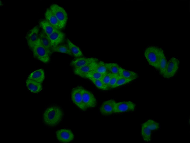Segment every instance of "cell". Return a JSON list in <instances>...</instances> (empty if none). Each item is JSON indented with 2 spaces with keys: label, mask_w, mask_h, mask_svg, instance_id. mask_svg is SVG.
Masks as SVG:
<instances>
[{
  "label": "cell",
  "mask_w": 190,
  "mask_h": 143,
  "mask_svg": "<svg viewBox=\"0 0 190 143\" xmlns=\"http://www.w3.org/2000/svg\"><path fill=\"white\" fill-rule=\"evenodd\" d=\"M63 116L62 109L60 107L53 106L47 108L43 115V121L46 125L53 127L62 121Z\"/></svg>",
  "instance_id": "cell-1"
},
{
  "label": "cell",
  "mask_w": 190,
  "mask_h": 143,
  "mask_svg": "<svg viewBox=\"0 0 190 143\" xmlns=\"http://www.w3.org/2000/svg\"><path fill=\"white\" fill-rule=\"evenodd\" d=\"M159 128V123L153 120H149L141 126V134L143 139L146 142L151 140L152 132Z\"/></svg>",
  "instance_id": "cell-2"
},
{
  "label": "cell",
  "mask_w": 190,
  "mask_h": 143,
  "mask_svg": "<svg viewBox=\"0 0 190 143\" xmlns=\"http://www.w3.org/2000/svg\"><path fill=\"white\" fill-rule=\"evenodd\" d=\"M160 48L155 46L147 47L144 51V56L149 65L157 70Z\"/></svg>",
  "instance_id": "cell-3"
},
{
  "label": "cell",
  "mask_w": 190,
  "mask_h": 143,
  "mask_svg": "<svg viewBox=\"0 0 190 143\" xmlns=\"http://www.w3.org/2000/svg\"><path fill=\"white\" fill-rule=\"evenodd\" d=\"M32 51L35 58L44 63H47L49 62L50 55L41 44L39 38Z\"/></svg>",
  "instance_id": "cell-4"
},
{
  "label": "cell",
  "mask_w": 190,
  "mask_h": 143,
  "mask_svg": "<svg viewBox=\"0 0 190 143\" xmlns=\"http://www.w3.org/2000/svg\"><path fill=\"white\" fill-rule=\"evenodd\" d=\"M49 8L58 21L62 29L64 28L68 20V15L66 11L63 7L55 4L51 5Z\"/></svg>",
  "instance_id": "cell-5"
},
{
  "label": "cell",
  "mask_w": 190,
  "mask_h": 143,
  "mask_svg": "<svg viewBox=\"0 0 190 143\" xmlns=\"http://www.w3.org/2000/svg\"><path fill=\"white\" fill-rule=\"evenodd\" d=\"M179 60L175 57H172L167 62L165 69L162 75L164 78L167 79L174 77L179 69Z\"/></svg>",
  "instance_id": "cell-6"
},
{
  "label": "cell",
  "mask_w": 190,
  "mask_h": 143,
  "mask_svg": "<svg viewBox=\"0 0 190 143\" xmlns=\"http://www.w3.org/2000/svg\"><path fill=\"white\" fill-rule=\"evenodd\" d=\"M84 87L77 86L73 88L71 93V99L73 102L80 109L83 111L87 110L82 101V92Z\"/></svg>",
  "instance_id": "cell-7"
},
{
  "label": "cell",
  "mask_w": 190,
  "mask_h": 143,
  "mask_svg": "<svg viewBox=\"0 0 190 143\" xmlns=\"http://www.w3.org/2000/svg\"><path fill=\"white\" fill-rule=\"evenodd\" d=\"M39 28L36 26L31 29L26 34L25 38L29 48L32 51L39 38Z\"/></svg>",
  "instance_id": "cell-8"
},
{
  "label": "cell",
  "mask_w": 190,
  "mask_h": 143,
  "mask_svg": "<svg viewBox=\"0 0 190 143\" xmlns=\"http://www.w3.org/2000/svg\"><path fill=\"white\" fill-rule=\"evenodd\" d=\"M82 98L83 104L87 109L96 106L97 102L94 95L91 92L84 88L82 91Z\"/></svg>",
  "instance_id": "cell-9"
},
{
  "label": "cell",
  "mask_w": 190,
  "mask_h": 143,
  "mask_svg": "<svg viewBox=\"0 0 190 143\" xmlns=\"http://www.w3.org/2000/svg\"><path fill=\"white\" fill-rule=\"evenodd\" d=\"M136 105L130 101L116 102L114 113H120L134 111Z\"/></svg>",
  "instance_id": "cell-10"
},
{
  "label": "cell",
  "mask_w": 190,
  "mask_h": 143,
  "mask_svg": "<svg viewBox=\"0 0 190 143\" xmlns=\"http://www.w3.org/2000/svg\"><path fill=\"white\" fill-rule=\"evenodd\" d=\"M57 139L63 143L69 142L74 139V136L72 132L70 130L61 129L57 131L56 133Z\"/></svg>",
  "instance_id": "cell-11"
},
{
  "label": "cell",
  "mask_w": 190,
  "mask_h": 143,
  "mask_svg": "<svg viewBox=\"0 0 190 143\" xmlns=\"http://www.w3.org/2000/svg\"><path fill=\"white\" fill-rule=\"evenodd\" d=\"M48 37L52 48H53L64 42L65 35L60 30H56Z\"/></svg>",
  "instance_id": "cell-12"
},
{
  "label": "cell",
  "mask_w": 190,
  "mask_h": 143,
  "mask_svg": "<svg viewBox=\"0 0 190 143\" xmlns=\"http://www.w3.org/2000/svg\"><path fill=\"white\" fill-rule=\"evenodd\" d=\"M116 103L115 100L112 99L103 102L99 108L101 113L104 116H108L114 113Z\"/></svg>",
  "instance_id": "cell-13"
},
{
  "label": "cell",
  "mask_w": 190,
  "mask_h": 143,
  "mask_svg": "<svg viewBox=\"0 0 190 143\" xmlns=\"http://www.w3.org/2000/svg\"><path fill=\"white\" fill-rule=\"evenodd\" d=\"M99 61V59L96 58H85L82 57L76 58L72 60L70 63V65L74 68H76L82 67Z\"/></svg>",
  "instance_id": "cell-14"
},
{
  "label": "cell",
  "mask_w": 190,
  "mask_h": 143,
  "mask_svg": "<svg viewBox=\"0 0 190 143\" xmlns=\"http://www.w3.org/2000/svg\"><path fill=\"white\" fill-rule=\"evenodd\" d=\"M96 62H93L82 67L74 68L73 72L77 75L86 78L87 75L89 73L94 70Z\"/></svg>",
  "instance_id": "cell-15"
},
{
  "label": "cell",
  "mask_w": 190,
  "mask_h": 143,
  "mask_svg": "<svg viewBox=\"0 0 190 143\" xmlns=\"http://www.w3.org/2000/svg\"><path fill=\"white\" fill-rule=\"evenodd\" d=\"M44 15L45 20L56 29L58 30L62 29L59 22L49 8L46 11Z\"/></svg>",
  "instance_id": "cell-16"
},
{
  "label": "cell",
  "mask_w": 190,
  "mask_h": 143,
  "mask_svg": "<svg viewBox=\"0 0 190 143\" xmlns=\"http://www.w3.org/2000/svg\"><path fill=\"white\" fill-rule=\"evenodd\" d=\"M26 86L28 89L34 93H38L42 89L41 83L27 79L26 81Z\"/></svg>",
  "instance_id": "cell-17"
},
{
  "label": "cell",
  "mask_w": 190,
  "mask_h": 143,
  "mask_svg": "<svg viewBox=\"0 0 190 143\" xmlns=\"http://www.w3.org/2000/svg\"><path fill=\"white\" fill-rule=\"evenodd\" d=\"M27 79L42 83L45 79L44 70L39 69L33 71L29 75Z\"/></svg>",
  "instance_id": "cell-18"
},
{
  "label": "cell",
  "mask_w": 190,
  "mask_h": 143,
  "mask_svg": "<svg viewBox=\"0 0 190 143\" xmlns=\"http://www.w3.org/2000/svg\"><path fill=\"white\" fill-rule=\"evenodd\" d=\"M167 63V60L163 50L160 48V54L158 61L157 70L162 75L166 68Z\"/></svg>",
  "instance_id": "cell-19"
},
{
  "label": "cell",
  "mask_w": 190,
  "mask_h": 143,
  "mask_svg": "<svg viewBox=\"0 0 190 143\" xmlns=\"http://www.w3.org/2000/svg\"><path fill=\"white\" fill-rule=\"evenodd\" d=\"M39 38L41 44L51 56L53 53L52 51V47L48 36L43 30L39 33Z\"/></svg>",
  "instance_id": "cell-20"
},
{
  "label": "cell",
  "mask_w": 190,
  "mask_h": 143,
  "mask_svg": "<svg viewBox=\"0 0 190 143\" xmlns=\"http://www.w3.org/2000/svg\"><path fill=\"white\" fill-rule=\"evenodd\" d=\"M66 43L73 56L76 58L83 56L82 51L79 47L73 43L69 39H66Z\"/></svg>",
  "instance_id": "cell-21"
},
{
  "label": "cell",
  "mask_w": 190,
  "mask_h": 143,
  "mask_svg": "<svg viewBox=\"0 0 190 143\" xmlns=\"http://www.w3.org/2000/svg\"><path fill=\"white\" fill-rule=\"evenodd\" d=\"M40 27L47 36H49L56 29L46 20H43L39 23Z\"/></svg>",
  "instance_id": "cell-22"
},
{
  "label": "cell",
  "mask_w": 190,
  "mask_h": 143,
  "mask_svg": "<svg viewBox=\"0 0 190 143\" xmlns=\"http://www.w3.org/2000/svg\"><path fill=\"white\" fill-rule=\"evenodd\" d=\"M120 76L125 78L132 79L134 80L138 77V75L136 72L127 70L121 67L120 68Z\"/></svg>",
  "instance_id": "cell-23"
},
{
  "label": "cell",
  "mask_w": 190,
  "mask_h": 143,
  "mask_svg": "<svg viewBox=\"0 0 190 143\" xmlns=\"http://www.w3.org/2000/svg\"><path fill=\"white\" fill-rule=\"evenodd\" d=\"M52 51L58 52L67 54L70 56H73L68 46L66 44H61L58 46L52 48Z\"/></svg>",
  "instance_id": "cell-24"
},
{
  "label": "cell",
  "mask_w": 190,
  "mask_h": 143,
  "mask_svg": "<svg viewBox=\"0 0 190 143\" xmlns=\"http://www.w3.org/2000/svg\"><path fill=\"white\" fill-rule=\"evenodd\" d=\"M108 72L112 74L120 76V67L117 63H105Z\"/></svg>",
  "instance_id": "cell-25"
},
{
  "label": "cell",
  "mask_w": 190,
  "mask_h": 143,
  "mask_svg": "<svg viewBox=\"0 0 190 143\" xmlns=\"http://www.w3.org/2000/svg\"><path fill=\"white\" fill-rule=\"evenodd\" d=\"M104 62L99 61L95 64L94 70L99 72L102 74H105L108 72Z\"/></svg>",
  "instance_id": "cell-26"
},
{
  "label": "cell",
  "mask_w": 190,
  "mask_h": 143,
  "mask_svg": "<svg viewBox=\"0 0 190 143\" xmlns=\"http://www.w3.org/2000/svg\"><path fill=\"white\" fill-rule=\"evenodd\" d=\"M133 80H134L132 79L127 78L120 76L118 79L116 84L113 87V88L128 83Z\"/></svg>",
  "instance_id": "cell-27"
},
{
  "label": "cell",
  "mask_w": 190,
  "mask_h": 143,
  "mask_svg": "<svg viewBox=\"0 0 190 143\" xmlns=\"http://www.w3.org/2000/svg\"><path fill=\"white\" fill-rule=\"evenodd\" d=\"M112 74L108 73L104 74L101 79L104 85L106 90H108V86Z\"/></svg>",
  "instance_id": "cell-28"
},
{
  "label": "cell",
  "mask_w": 190,
  "mask_h": 143,
  "mask_svg": "<svg viewBox=\"0 0 190 143\" xmlns=\"http://www.w3.org/2000/svg\"><path fill=\"white\" fill-rule=\"evenodd\" d=\"M104 74L98 72L93 70L87 75L86 78H88L89 79H94L101 80Z\"/></svg>",
  "instance_id": "cell-29"
},
{
  "label": "cell",
  "mask_w": 190,
  "mask_h": 143,
  "mask_svg": "<svg viewBox=\"0 0 190 143\" xmlns=\"http://www.w3.org/2000/svg\"><path fill=\"white\" fill-rule=\"evenodd\" d=\"M89 80L98 88L103 90H106V89L101 80L92 79H90Z\"/></svg>",
  "instance_id": "cell-30"
},
{
  "label": "cell",
  "mask_w": 190,
  "mask_h": 143,
  "mask_svg": "<svg viewBox=\"0 0 190 143\" xmlns=\"http://www.w3.org/2000/svg\"><path fill=\"white\" fill-rule=\"evenodd\" d=\"M118 75L112 74L108 86V89L113 88L119 77Z\"/></svg>",
  "instance_id": "cell-31"
}]
</instances>
